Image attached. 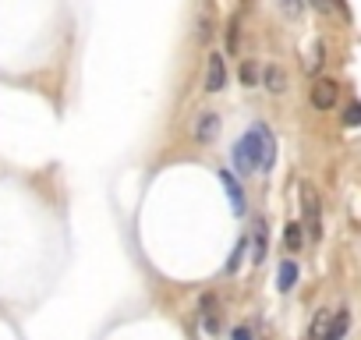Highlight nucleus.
<instances>
[{
    "mask_svg": "<svg viewBox=\"0 0 361 340\" xmlns=\"http://www.w3.org/2000/svg\"><path fill=\"white\" fill-rule=\"evenodd\" d=\"M273 159H276V142H273V131L266 124H252L234 145V163L241 174H252V170L266 174L273 166Z\"/></svg>",
    "mask_w": 361,
    "mask_h": 340,
    "instance_id": "1",
    "label": "nucleus"
},
{
    "mask_svg": "<svg viewBox=\"0 0 361 340\" xmlns=\"http://www.w3.org/2000/svg\"><path fill=\"white\" fill-rule=\"evenodd\" d=\"M301 210H305V227H308V238H319L322 234V217H319V195L312 185L301 188Z\"/></svg>",
    "mask_w": 361,
    "mask_h": 340,
    "instance_id": "2",
    "label": "nucleus"
},
{
    "mask_svg": "<svg viewBox=\"0 0 361 340\" xmlns=\"http://www.w3.org/2000/svg\"><path fill=\"white\" fill-rule=\"evenodd\" d=\"M224 85H227V57H224V54H209L206 92H224Z\"/></svg>",
    "mask_w": 361,
    "mask_h": 340,
    "instance_id": "3",
    "label": "nucleus"
},
{
    "mask_svg": "<svg viewBox=\"0 0 361 340\" xmlns=\"http://www.w3.org/2000/svg\"><path fill=\"white\" fill-rule=\"evenodd\" d=\"M216 135H220V114L216 110H202L199 121H195V142L209 145V142H216Z\"/></svg>",
    "mask_w": 361,
    "mask_h": 340,
    "instance_id": "4",
    "label": "nucleus"
},
{
    "mask_svg": "<svg viewBox=\"0 0 361 340\" xmlns=\"http://www.w3.org/2000/svg\"><path fill=\"white\" fill-rule=\"evenodd\" d=\"M220 185H224V192H227V199H231V210H234L238 217H245V192H241L238 178H234V170L220 166Z\"/></svg>",
    "mask_w": 361,
    "mask_h": 340,
    "instance_id": "5",
    "label": "nucleus"
},
{
    "mask_svg": "<svg viewBox=\"0 0 361 340\" xmlns=\"http://www.w3.org/2000/svg\"><path fill=\"white\" fill-rule=\"evenodd\" d=\"M333 103H336V82H333V78H319V82L312 85V107L329 110Z\"/></svg>",
    "mask_w": 361,
    "mask_h": 340,
    "instance_id": "6",
    "label": "nucleus"
},
{
    "mask_svg": "<svg viewBox=\"0 0 361 340\" xmlns=\"http://www.w3.org/2000/svg\"><path fill=\"white\" fill-rule=\"evenodd\" d=\"M266 245H269L266 220L255 217V220H252V262H262V259H266Z\"/></svg>",
    "mask_w": 361,
    "mask_h": 340,
    "instance_id": "7",
    "label": "nucleus"
},
{
    "mask_svg": "<svg viewBox=\"0 0 361 340\" xmlns=\"http://www.w3.org/2000/svg\"><path fill=\"white\" fill-rule=\"evenodd\" d=\"M199 305H202V322H206V329L216 333V329H220V319H216V298H213V294H202Z\"/></svg>",
    "mask_w": 361,
    "mask_h": 340,
    "instance_id": "8",
    "label": "nucleus"
},
{
    "mask_svg": "<svg viewBox=\"0 0 361 340\" xmlns=\"http://www.w3.org/2000/svg\"><path fill=\"white\" fill-rule=\"evenodd\" d=\"M294 284H298V266H294V262L287 259V262H280V273H276V287H280V291H290Z\"/></svg>",
    "mask_w": 361,
    "mask_h": 340,
    "instance_id": "9",
    "label": "nucleus"
},
{
    "mask_svg": "<svg viewBox=\"0 0 361 340\" xmlns=\"http://www.w3.org/2000/svg\"><path fill=\"white\" fill-rule=\"evenodd\" d=\"M209 36H213V11H209V4H202V15H199V43H209Z\"/></svg>",
    "mask_w": 361,
    "mask_h": 340,
    "instance_id": "10",
    "label": "nucleus"
},
{
    "mask_svg": "<svg viewBox=\"0 0 361 340\" xmlns=\"http://www.w3.org/2000/svg\"><path fill=\"white\" fill-rule=\"evenodd\" d=\"M283 85H287L283 71H280L276 64H269V68H266V89H269V92H283Z\"/></svg>",
    "mask_w": 361,
    "mask_h": 340,
    "instance_id": "11",
    "label": "nucleus"
},
{
    "mask_svg": "<svg viewBox=\"0 0 361 340\" xmlns=\"http://www.w3.org/2000/svg\"><path fill=\"white\" fill-rule=\"evenodd\" d=\"M301 241H305L301 224H290V227H287V248H294V252H298V248H301Z\"/></svg>",
    "mask_w": 361,
    "mask_h": 340,
    "instance_id": "12",
    "label": "nucleus"
},
{
    "mask_svg": "<svg viewBox=\"0 0 361 340\" xmlns=\"http://www.w3.org/2000/svg\"><path fill=\"white\" fill-rule=\"evenodd\" d=\"M241 82H245V85H255V82H259V68H255L252 61L241 64Z\"/></svg>",
    "mask_w": 361,
    "mask_h": 340,
    "instance_id": "13",
    "label": "nucleus"
},
{
    "mask_svg": "<svg viewBox=\"0 0 361 340\" xmlns=\"http://www.w3.org/2000/svg\"><path fill=\"white\" fill-rule=\"evenodd\" d=\"M241 255H245V241H238V248H234V255H231V262H227V273H234V269L241 266Z\"/></svg>",
    "mask_w": 361,
    "mask_h": 340,
    "instance_id": "14",
    "label": "nucleus"
},
{
    "mask_svg": "<svg viewBox=\"0 0 361 340\" xmlns=\"http://www.w3.org/2000/svg\"><path fill=\"white\" fill-rule=\"evenodd\" d=\"M343 121H347V124H361V103H350L347 114H343Z\"/></svg>",
    "mask_w": 361,
    "mask_h": 340,
    "instance_id": "15",
    "label": "nucleus"
},
{
    "mask_svg": "<svg viewBox=\"0 0 361 340\" xmlns=\"http://www.w3.org/2000/svg\"><path fill=\"white\" fill-rule=\"evenodd\" d=\"M234 340H252V329H248V326H238V329H234Z\"/></svg>",
    "mask_w": 361,
    "mask_h": 340,
    "instance_id": "16",
    "label": "nucleus"
},
{
    "mask_svg": "<svg viewBox=\"0 0 361 340\" xmlns=\"http://www.w3.org/2000/svg\"><path fill=\"white\" fill-rule=\"evenodd\" d=\"M333 4H336V8H340V11H347V4H343V0H333Z\"/></svg>",
    "mask_w": 361,
    "mask_h": 340,
    "instance_id": "17",
    "label": "nucleus"
},
{
    "mask_svg": "<svg viewBox=\"0 0 361 340\" xmlns=\"http://www.w3.org/2000/svg\"><path fill=\"white\" fill-rule=\"evenodd\" d=\"M312 4H315V8H326V0H312Z\"/></svg>",
    "mask_w": 361,
    "mask_h": 340,
    "instance_id": "18",
    "label": "nucleus"
}]
</instances>
